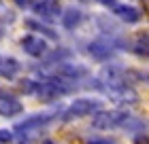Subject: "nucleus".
<instances>
[{
    "label": "nucleus",
    "instance_id": "10",
    "mask_svg": "<svg viewBox=\"0 0 149 144\" xmlns=\"http://www.w3.org/2000/svg\"><path fill=\"white\" fill-rule=\"evenodd\" d=\"M130 51L139 57H145L149 59V30H143V32H136L134 38L130 40Z\"/></svg>",
    "mask_w": 149,
    "mask_h": 144
},
{
    "label": "nucleus",
    "instance_id": "15",
    "mask_svg": "<svg viewBox=\"0 0 149 144\" xmlns=\"http://www.w3.org/2000/svg\"><path fill=\"white\" fill-rule=\"evenodd\" d=\"M34 83H36V81L34 79H22V81H19V91H24V93H32V91H34Z\"/></svg>",
    "mask_w": 149,
    "mask_h": 144
},
{
    "label": "nucleus",
    "instance_id": "4",
    "mask_svg": "<svg viewBox=\"0 0 149 144\" xmlns=\"http://www.w3.org/2000/svg\"><path fill=\"white\" fill-rule=\"evenodd\" d=\"M19 47L24 49V53H28V55L34 57V59L45 57L47 51H49V45H47L45 36H40V34H36V32L22 36V40H19Z\"/></svg>",
    "mask_w": 149,
    "mask_h": 144
},
{
    "label": "nucleus",
    "instance_id": "23",
    "mask_svg": "<svg viewBox=\"0 0 149 144\" xmlns=\"http://www.w3.org/2000/svg\"><path fill=\"white\" fill-rule=\"evenodd\" d=\"M43 144H56L53 140H43Z\"/></svg>",
    "mask_w": 149,
    "mask_h": 144
},
{
    "label": "nucleus",
    "instance_id": "12",
    "mask_svg": "<svg viewBox=\"0 0 149 144\" xmlns=\"http://www.w3.org/2000/svg\"><path fill=\"white\" fill-rule=\"evenodd\" d=\"M60 21H62V25L66 30H74V28L81 25V21H83V13L79 9H74V6H70V9H66L62 15H60Z\"/></svg>",
    "mask_w": 149,
    "mask_h": 144
},
{
    "label": "nucleus",
    "instance_id": "7",
    "mask_svg": "<svg viewBox=\"0 0 149 144\" xmlns=\"http://www.w3.org/2000/svg\"><path fill=\"white\" fill-rule=\"evenodd\" d=\"M30 9L36 13L38 19H45V21H53L62 15V6L58 0H38V2H32Z\"/></svg>",
    "mask_w": 149,
    "mask_h": 144
},
{
    "label": "nucleus",
    "instance_id": "11",
    "mask_svg": "<svg viewBox=\"0 0 149 144\" xmlns=\"http://www.w3.org/2000/svg\"><path fill=\"white\" fill-rule=\"evenodd\" d=\"M22 72V64H19V59L11 57V55H0V79H15L17 74Z\"/></svg>",
    "mask_w": 149,
    "mask_h": 144
},
{
    "label": "nucleus",
    "instance_id": "9",
    "mask_svg": "<svg viewBox=\"0 0 149 144\" xmlns=\"http://www.w3.org/2000/svg\"><path fill=\"white\" fill-rule=\"evenodd\" d=\"M111 11H113V15L117 19H121L124 23H139L141 21V11L132 4H115Z\"/></svg>",
    "mask_w": 149,
    "mask_h": 144
},
{
    "label": "nucleus",
    "instance_id": "14",
    "mask_svg": "<svg viewBox=\"0 0 149 144\" xmlns=\"http://www.w3.org/2000/svg\"><path fill=\"white\" fill-rule=\"evenodd\" d=\"M119 129H126V132H145V121L139 119L136 114H130L126 112L124 114V121H121Z\"/></svg>",
    "mask_w": 149,
    "mask_h": 144
},
{
    "label": "nucleus",
    "instance_id": "22",
    "mask_svg": "<svg viewBox=\"0 0 149 144\" xmlns=\"http://www.w3.org/2000/svg\"><path fill=\"white\" fill-rule=\"evenodd\" d=\"M2 28H4V25H2V21H0V38L4 36V32H2Z\"/></svg>",
    "mask_w": 149,
    "mask_h": 144
},
{
    "label": "nucleus",
    "instance_id": "5",
    "mask_svg": "<svg viewBox=\"0 0 149 144\" xmlns=\"http://www.w3.org/2000/svg\"><path fill=\"white\" fill-rule=\"evenodd\" d=\"M51 72L56 76L68 81V83H74V81H81L83 76H87V68L81 64H72V61H58V64H51Z\"/></svg>",
    "mask_w": 149,
    "mask_h": 144
},
{
    "label": "nucleus",
    "instance_id": "13",
    "mask_svg": "<svg viewBox=\"0 0 149 144\" xmlns=\"http://www.w3.org/2000/svg\"><path fill=\"white\" fill-rule=\"evenodd\" d=\"M26 25H28L30 30H34L36 34H40V36L49 38V40H58V38H60L56 30H53V28H49V25H47V23H43V21H38V19H26Z\"/></svg>",
    "mask_w": 149,
    "mask_h": 144
},
{
    "label": "nucleus",
    "instance_id": "6",
    "mask_svg": "<svg viewBox=\"0 0 149 144\" xmlns=\"http://www.w3.org/2000/svg\"><path fill=\"white\" fill-rule=\"evenodd\" d=\"M115 51H117V47H115L113 38H96V40H92V43H87V53H90L96 61L113 59Z\"/></svg>",
    "mask_w": 149,
    "mask_h": 144
},
{
    "label": "nucleus",
    "instance_id": "1",
    "mask_svg": "<svg viewBox=\"0 0 149 144\" xmlns=\"http://www.w3.org/2000/svg\"><path fill=\"white\" fill-rule=\"evenodd\" d=\"M100 108V102L98 100H92V98H77L74 102H70L68 106L62 110V121H77V119H83L87 114H94Z\"/></svg>",
    "mask_w": 149,
    "mask_h": 144
},
{
    "label": "nucleus",
    "instance_id": "24",
    "mask_svg": "<svg viewBox=\"0 0 149 144\" xmlns=\"http://www.w3.org/2000/svg\"><path fill=\"white\" fill-rule=\"evenodd\" d=\"M22 144H28V142H22Z\"/></svg>",
    "mask_w": 149,
    "mask_h": 144
},
{
    "label": "nucleus",
    "instance_id": "25",
    "mask_svg": "<svg viewBox=\"0 0 149 144\" xmlns=\"http://www.w3.org/2000/svg\"><path fill=\"white\" fill-rule=\"evenodd\" d=\"M0 2H2V0H0Z\"/></svg>",
    "mask_w": 149,
    "mask_h": 144
},
{
    "label": "nucleus",
    "instance_id": "16",
    "mask_svg": "<svg viewBox=\"0 0 149 144\" xmlns=\"http://www.w3.org/2000/svg\"><path fill=\"white\" fill-rule=\"evenodd\" d=\"M13 138H15V134L11 129H0V144H9L13 142Z\"/></svg>",
    "mask_w": 149,
    "mask_h": 144
},
{
    "label": "nucleus",
    "instance_id": "20",
    "mask_svg": "<svg viewBox=\"0 0 149 144\" xmlns=\"http://www.w3.org/2000/svg\"><path fill=\"white\" fill-rule=\"evenodd\" d=\"M96 2H98V4H102V6H107V9H113V6L117 4L115 0H96Z\"/></svg>",
    "mask_w": 149,
    "mask_h": 144
},
{
    "label": "nucleus",
    "instance_id": "8",
    "mask_svg": "<svg viewBox=\"0 0 149 144\" xmlns=\"http://www.w3.org/2000/svg\"><path fill=\"white\" fill-rule=\"evenodd\" d=\"M17 114H24V102H19L13 93L2 91L0 93V116L13 119Z\"/></svg>",
    "mask_w": 149,
    "mask_h": 144
},
{
    "label": "nucleus",
    "instance_id": "19",
    "mask_svg": "<svg viewBox=\"0 0 149 144\" xmlns=\"http://www.w3.org/2000/svg\"><path fill=\"white\" fill-rule=\"evenodd\" d=\"M17 9H30L32 6V0H13Z\"/></svg>",
    "mask_w": 149,
    "mask_h": 144
},
{
    "label": "nucleus",
    "instance_id": "18",
    "mask_svg": "<svg viewBox=\"0 0 149 144\" xmlns=\"http://www.w3.org/2000/svg\"><path fill=\"white\" fill-rule=\"evenodd\" d=\"M87 144H117L113 138H94V140H90Z\"/></svg>",
    "mask_w": 149,
    "mask_h": 144
},
{
    "label": "nucleus",
    "instance_id": "3",
    "mask_svg": "<svg viewBox=\"0 0 149 144\" xmlns=\"http://www.w3.org/2000/svg\"><path fill=\"white\" fill-rule=\"evenodd\" d=\"M126 110H98L94 112L92 127L100 129V132H111V129H119L121 121H124Z\"/></svg>",
    "mask_w": 149,
    "mask_h": 144
},
{
    "label": "nucleus",
    "instance_id": "17",
    "mask_svg": "<svg viewBox=\"0 0 149 144\" xmlns=\"http://www.w3.org/2000/svg\"><path fill=\"white\" fill-rule=\"evenodd\" d=\"M134 144H149V136L143 134V132H139L136 136H134Z\"/></svg>",
    "mask_w": 149,
    "mask_h": 144
},
{
    "label": "nucleus",
    "instance_id": "21",
    "mask_svg": "<svg viewBox=\"0 0 149 144\" xmlns=\"http://www.w3.org/2000/svg\"><path fill=\"white\" fill-rule=\"evenodd\" d=\"M134 74H136V76H139L141 81H145V83L149 85V72H134Z\"/></svg>",
    "mask_w": 149,
    "mask_h": 144
},
{
    "label": "nucleus",
    "instance_id": "2",
    "mask_svg": "<svg viewBox=\"0 0 149 144\" xmlns=\"http://www.w3.org/2000/svg\"><path fill=\"white\" fill-rule=\"evenodd\" d=\"M53 121V114L51 112H36V114H30L26 116L24 121H19L15 127H13V132H15L17 136H22V138H30L32 134L40 132L45 125H49V123Z\"/></svg>",
    "mask_w": 149,
    "mask_h": 144
}]
</instances>
